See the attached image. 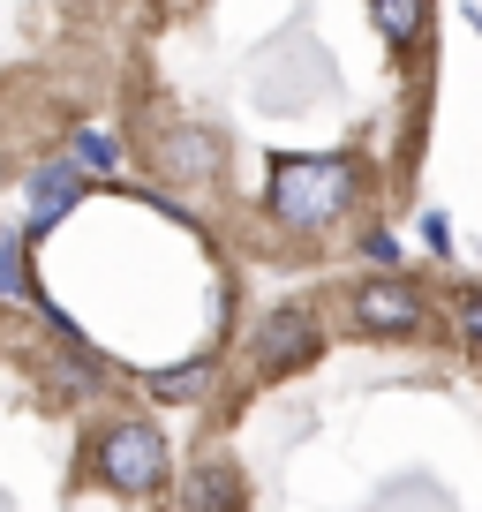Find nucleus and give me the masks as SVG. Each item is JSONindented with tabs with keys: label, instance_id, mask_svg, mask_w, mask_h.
I'll use <instances>...</instances> for the list:
<instances>
[{
	"label": "nucleus",
	"instance_id": "7",
	"mask_svg": "<svg viewBox=\"0 0 482 512\" xmlns=\"http://www.w3.org/2000/svg\"><path fill=\"white\" fill-rule=\"evenodd\" d=\"M189 505H196V512H241V482H234V467H204V475L189 482Z\"/></svg>",
	"mask_w": 482,
	"mask_h": 512
},
{
	"label": "nucleus",
	"instance_id": "11",
	"mask_svg": "<svg viewBox=\"0 0 482 512\" xmlns=\"http://www.w3.org/2000/svg\"><path fill=\"white\" fill-rule=\"evenodd\" d=\"M76 166H91V174H106V166H113V144L98 136V128H83V136H76Z\"/></svg>",
	"mask_w": 482,
	"mask_h": 512
},
{
	"label": "nucleus",
	"instance_id": "9",
	"mask_svg": "<svg viewBox=\"0 0 482 512\" xmlns=\"http://www.w3.org/2000/svg\"><path fill=\"white\" fill-rule=\"evenodd\" d=\"M0 294H8V302L31 294V279H23V241L16 234H0Z\"/></svg>",
	"mask_w": 482,
	"mask_h": 512
},
{
	"label": "nucleus",
	"instance_id": "2",
	"mask_svg": "<svg viewBox=\"0 0 482 512\" xmlns=\"http://www.w3.org/2000/svg\"><path fill=\"white\" fill-rule=\"evenodd\" d=\"M98 475L121 497H151L166 482V437L151 430V422H113V430L98 437Z\"/></svg>",
	"mask_w": 482,
	"mask_h": 512
},
{
	"label": "nucleus",
	"instance_id": "4",
	"mask_svg": "<svg viewBox=\"0 0 482 512\" xmlns=\"http://www.w3.org/2000/svg\"><path fill=\"white\" fill-rule=\"evenodd\" d=\"M309 354H317V317H309V309H279V317L264 324V347H257L264 377H287V369L309 362Z\"/></svg>",
	"mask_w": 482,
	"mask_h": 512
},
{
	"label": "nucleus",
	"instance_id": "6",
	"mask_svg": "<svg viewBox=\"0 0 482 512\" xmlns=\"http://www.w3.org/2000/svg\"><path fill=\"white\" fill-rule=\"evenodd\" d=\"M166 166H174V174H189V181H211L219 174V144H211V136H174V144H166Z\"/></svg>",
	"mask_w": 482,
	"mask_h": 512
},
{
	"label": "nucleus",
	"instance_id": "8",
	"mask_svg": "<svg viewBox=\"0 0 482 512\" xmlns=\"http://www.w3.org/2000/svg\"><path fill=\"white\" fill-rule=\"evenodd\" d=\"M370 8H377V23H385V38H400V46L422 31V0H370Z\"/></svg>",
	"mask_w": 482,
	"mask_h": 512
},
{
	"label": "nucleus",
	"instance_id": "12",
	"mask_svg": "<svg viewBox=\"0 0 482 512\" xmlns=\"http://www.w3.org/2000/svg\"><path fill=\"white\" fill-rule=\"evenodd\" d=\"M460 332L482 347V294H467V309H460Z\"/></svg>",
	"mask_w": 482,
	"mask_h": 512
},
{
	"label": "nucleus",
	"instance_id": "1",
	"mask_svg": "<svg viewBox=\"0 0 482 512\" xmlns=\"http://www.w3.org/2000/svg\"><path fill=\"white\" fill-rule=\"evenodd\" d=\"M354 189H362V166H354V159H279L272 166V211L294 219V226L347 219Z\"/></svg>",
	"mask_w": 482,
	"mask_h": 512
},
{
	"label": "nucleus",
	"instance_id": "10",
	"mask_svg": "<svg viewBox=\"0 0 482 512\" xmlns=\"http://www.w3.org/2000/svg\"><path fill=\"white\" fill-rule=\"evenodd\" d=\"M211 384V369L196 362V369H166V377H151V392H159V400H189V392H204Z\"/></svg>",
	"mask_w": 482,
	"mask_h": 512
},
{
	"label": "nucleus",
	"instance_id": "5",
	"mask_svg": "<svg viewBox=\"0 0 482 512\" xmlns=\"http://www.w3.org/2000/svg\"><path fill=\"white\" fill-rule=\"evenodd\" d=\"M76 196H83V181H76V166H68V159H53V166H38V174H31V204H38V219H31V234H46V226H53V219H61V211H68V204H76Z\"/></svg>",
	"mask_w": 482,
	"mask_h": 512
},
{
	"label": "nucleus",
	"instance_id": "3",
	"mask_svg": "<svg viewBox=\"0 0 482 512\" xmlns=\"http://www.w3.org/2000/svg\"><path fill=\"white\" fill-rule=\"evenodd\" d=\"M354 317L370 324V332H422V317H430V302H422L407 279H370V287L354 294Z\"/></svg>",
	"mask_w": 482,
	"mask_h": 512
}]
</instances>
